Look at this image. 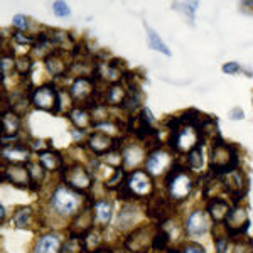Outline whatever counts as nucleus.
Returning <instances> with one entry per match:
<instances>
[{
	"label": "nucleus",
	"mask_w": 253,
	"mask_h": 253,
	"mask_svg": "<svg viewBox=\"0 0 253 253\" xmlns=\"http://www.w3.org/2000/svg\"><path fill=\"white\" fill-rule=\"evenodd\" d=\"M228 238L226 235H214V247H216V253H226L228 250Z\"/></svg>",
	"instance_id": "e433bc0d"
},
{
	"label": "nucleus",
	"mask_w": 253,
	"mask_h": 253,
	"mask_svg": "<svg viewBox=\"0 0 253 253\" xmlns=\"http://www.w3.org/2000/svg\"><path fill=\"white\" fill-rule=\"evenodd\" d=\"M126 177H128V174H126V169L125 167H115V170H113V175L108 179L107 182H105V189L108 191H118L122 186L126 184Z\"/></svg>",
	"instance_id": "bb28decb"
},
{
	"label": "nucleus",
	"mask_w": 253,
	"mask_h": 253,
	"mask_svg": "<svg viewBox=\"0 0 253 253\" xmlns=\"http://www.w3.org/2000/svg\"><path fill=\"white\" fill-rule=\"evenodd\" d=\"M27 169H29L31 174V191H39L42 187V182L46 179L47 170L41 166V162H29L27 164Z\"/></svg>",
	"instance_id": "a878e982"
},
{
	"label": "nucleus",
	"mask_w": 253,
	"mask_h": 253,
	"mask_svg": "<svg viewBox=\"0 0 253 253\" xmlns=\"http://www.w3.org/2000/svg\"><path fill=\"white\" fill-rule=\"evenodd\" d=\"M52 10H54L56 17H61V19L69 17V14H71L68 3H64V2H54V3H52Z\"/></svg>",
	"instance_id": "c9c22d12"
},
{
	"label": "nucleus",
	"mask_w": 253,
	"mask_h": 253,
	"mask_svg": "<svg viewBox=\"0 0 253 253\" xmlns=\"http://www.w3.org/2000/svg\"><path fill=\"white\" fill-rule=\"evenodd\" d=\"M126 98V88L124 84L115 83V84H108L105 89V105H112V107H124V101Z\"/></svg>",
	"instance_id": "5701e85b"
},
{
	"label": "nucleus",
	"mask_w": 253,
	"mask_h": 253,
	"mask_svg": "<svg viewBox=\"0 0 253 253\" xmlns=\"http://www.w3.org/2000/svg\"><path fill=\"white\" fill-rule=\"evenodd\" d=\"M63 247V240L58 233H46L38 240L34 253H59Z\"/></svg>",
	"instance_id": "aec40b11"
},
{
	"label": "nucleus",
	"mask_w": 253,
	"mask_h": 253,
	"mask_svg": "<svg viewBox=\"0 0 253 253\" xmlns=\"http://www.w3.org/2000/svg\"><path fill=\"white\" fill-rule=\"evenodd\" d=\"M68 54H71V52L61 51V49H52L51 52L46 54L44 63H46V68L52 78H63L64 75L71 71L75 59H68Z\"/></svg>",
	"instance_id": "1a4fd4ad"
},
{
	"label": "nucleus",
	"mask_w": 253,
	"mask_h": 253,
	"mask_svg": "<svg viewBox=\"0 0 253 253\" xmlns=\"http://www.w3.org/2000/svg\"><path fill=\"white\" fill-rule=\"evenodd\" d=\"M89 203H93V201H89V198L86 194L78 193V191L71 189V187H68L66 184H59L52 191L49 208H51L52 213L58 214L59 218L69 219V218H75L76 214H80Z\"/></svg>",
	"instance_id": "f257e3e1"
},
{
	"label": "nucleus",
	"mask_w": 253,
	"mask_h": 253,
	"mask_svg": "<svg viewBox=\"0 0 253 253\" xmlns=\"http://www.w3.org/2000/svg\"><path fill=\"white\" fill-rule=\"evenodd\" d=\"M12 26H14V31H20V32H27L31 27L29 19L26 17L24 14H17L12 20Z\"/></svg>",
	"instance_id": "f704fd0d"
},
{
	"label": "nucleus",
	"mask_w": 253,
	"mask_h": 253,
	"mask_svg": "<svg viewBox=\"0 0 253 253\" xmlns=\"http://www.w3.org/2000/svg\"><path fill=\"white\" fill-rule=\"evenodd\" d=\"M184 12L187 15H189V20L191 24H194V12L198 9V2H189V3H184Z\"/></svg>",
	"instance_id": "a19ab883"
},
{
	"label": "nucleus",
	"mask_w": 253,
	"mask_h": 253,
	"mask_svg": "<svg viewBox=\"0 0 253 253\" xmlns=\"http://www.w3.org/2000/svg\"><path fill=\"white\" fill-rule=\"evenodd\" d=\"M230 210H231L230 203L221 198H211L206 206V213L210 214V218L213 223H224V219H226Z\"/></svg>",
	"instance_id": "f3484780"
},
{
	"label": "nucleus",
	"mask_w": 253,
	"mask_h": 253,
	"mask_svg": "<svg viewBox=\"0 0 253 253\" xmlns=\"http://www.w3.org/2000/svg\"><path fill=\"white\" fill-rule=\"evenodd\" d=\"M61 179H63V184L83 194H86L93 187L91 170L86 169L80 162H71V164L64 162L63 169H61Z\"/></svg>",
	"instance_id": "7ed1b4c3"
},
{
	"label": "nucleus",
	"mask_w": 253,
	"mask_h": 253,
	"mask_svg": "<svg viewBox=\"0 0 253 253\" xmlns=\"http://www.w3.org/2000/svg\"><path fill=\"white\" fill-rule=\"evenodd\" d=\"M31 147L27 142H14L2 145V162L3 164H24L31 162Z\"/></svg>",
	"instance_id": "f8f14e48"
},
{
	"label": "nucleus",
	"mask_w": 253,
	"mask_h": 253,
	"mask_svg": "<svg viewBox=\"0 0 253 253\" xmlns=\"http://www.w3.org/2000/svg\"><path fill=\"white\" fill-rule=\"evenodd\" d=\"M68 118L76 126V130H81V132H86L89 126H93L91 113H89V110L83 107H73L68 112Z\"/></svg>",
	"instance_id": "412c9836"
},
{
	"label": "nucleus",
	"mask_w": 253,
	"mask_h": 253,
	"mask_svg": "<svg viewBox=\"0 0 253 253\" xmlns=\"http://www.w3.org/2000/svg\"><path fill=\"white\" fill-rule=\"evenodd\" d=\"M27 144H29L31 150H34V152H38V154L44 152V150H47L49 147H51V145H44V140H41V138H32Z\"/></svg>",
	"instance_id": "58836bf2"
},
{
	"label": "nucleus",
	"mask_w": 253,
	"mask_h": 253,
	"mask_svg": "<svg viewBox=\"0 0 253 253\" xmlns=\"http://www.w3.org/2000/svg\"><path fill=\"white\" fill-rule=\"evenodd\" d=\"M181 250L182 253H206L203 245H199L198 242H187L184 243V247H182Z\"/></svg>",
	"instance_id": "4c0bfd02"
},
{
	"label": "nucleus",
	"mask_w": 253,
	"mask_h": 253,
	"mask_svg": "<svg viewBox=\"0 0 253 253\" xmlns=\"http://www.w3.org/2000/svg\"><path fill=\"white\" fill-rule=\"evenodd\" d=\"M49 39H51V44L54 49H61V51H66V52H71L73 49L76 46V41L73 38L69 32L66 31H61V29H51L49 31Z\"/></svg>",
	"instance_id": "6ab92c4d"
},
{
	"label": "nucleus",
	"mask_w": 253,
	"mask_h": 253,
	"mask_svg": "<svg viewBox=\"0 0 253 253\" xmlns=\"http://www.w3.org/2000/svg\"><path fill=\"white\" fill-rule=\"evenodd\" d=\"M211 224H213V221H211L210 214H208L206 211L196 210L187 216L184 231H186V235H189V236H201L211 230Z\"/></svg>",
	"instance_id": "4468645a"
},
{
	"label": "nucleus",
	"mask_w": 253,
	"mask_h": 253,
	"mask_svg": "<svg viewBox=\"0 0 253 253\" xmlns=\"http://www.w3.org/2000/svg\"><path fill=\"white\" fill-rule=\"evenodd\" d=\"M2 181L9 182L17 189H31V174L24 164H3L2 162Z\"/></svg>",
	"instance_id": "6e6552de"
},
{
	"label": "nucleus",
	"mask_w": 253,
	"mask_h": 253,
	"mask_svg": "<svg viewBox=\"0 0 253 253\" xmlns=\"http://www.w3.org/2000/svg\"><path fill=\"white\" fill-rule=\"evenodd\" d=\"M86 144H88V149L98 157H103V156H107L108 152H112V150L118 149L117 137H112L110 133H105V132H98V130L89 133Z\"/></svg>",
	"instance_id": "ddd939ff"
},
{
	"label": "nucleus",
	"mask_w": 253,
	"mask_h": 253,
	"mask_svg": "<svg viewBox=\"0 0 253 253\" xmlns=\"http://www.w3.org/2000/svg\"><path fill=\"white\" fill-rule=\"evenodd\" d=\"M83 242V248H84V253H91V252H95L98 247H101V231H100V228H93L89 233L84 235V238L81 240Z\"/></svg>",
	"instance_id": "cd10ccee"
},
{
	"label": "nucleus",
	"mask_w": 253,
	"mask_h": 253,
	"mask_svg": "<svg viewBox=\"0 0 253 253\" xmlns=\"http://www.w3.org/2000/svg\"><path fill=\"white\" fill-rule=\"evenodd\" d=\"M112 214H113V205L108 199L95 201V205H93V221H95V228L105 230L108 226L110 219H112Z\"/></svg>",
	"instance_id": "2eb2a0df"
},
{
	"label": "nucleus",
	"mask_w": 253,
	"mask_h": 253,
	"mask_svg": "<svg viewBox=\"0 0 253 253\" xmlns=\"http://www.w3.org/2000/svg\"><path fill=\"white\" fill-rule=\"evenodd\" d=\"M91 253H115V250H113L112 247H108V245H101V247H98L96 250Z\"/></svg>",
	"instance_id": "c03bdc74"
},
{
	"label": "nucleus",
	"mask_w": 253,
	"mask_h": 253,
	"mask_svg": "<svg viewBox=\"0 0 253 253\" xmlns=\"http://www.w3.org/2000/svg\"><path fill=\"white\" fill-rule=\"evenodd\" d=\"M32 107L49 112L52 115H58L63 110V98H61V89L56 88L54 83H44L41 86L34 88L32 91Z\"/></svg>",
	"instance_id": "20e7f679"
},
{
	"label": "nucleus",
	"mask_w": 253,
	"mask_h": 253,
	"mask_svg": "<svg viewBox=\"0 0 253 253\" xmlns=\"http://www.w3.org/2000/svg\"><path fill=\"white\" fill-rule=\"evenodd\" d=\"M186 166L189 167V170H199L203 167V152H201V145L199 144L187 152Z\"/></svg>",
	"instance_id": "c756f323"
},
{
	"label": "nucleus",
	"mask_w": 253,
	"mask_h": 253,
	"mask_svg": "<svg viewBox=\"0 0 253 253\" xmlns=\"http://www.w3.org/2000/svg\"><path fill=\"white\" fill-rule=\"evenodd\" d=\"M174 164L172 154L169 150H166L164 147L159 150H154V152L147 154L145 159V170L149 172L152 177H157V175L166 174L167 170L170 169V166Z\"/></svg>",
	"instance_id": "9b49d317"
},
{
	"label": "nucleus",
	"mask_w": 253,
	"mask_h": 253,
	"mask_svg": "<svg viewBox=\"0 0 253 253\" xmlns=\"http://www.w3.org/2000/svg\"><path fill=\"white\" fill-rule=\"evenodd\" d=\"M0 69H2V83H5L7 76L10 73H15V58H14V52L10 54H2V61H0Z\"/></svg>",
	"instance_id": "2f4dec72"
},
{
	"label": "nucleus",
	"mask_w": 253,
	"mask_h": 253,
	"mask_svg": "<svg viewBox=\"0 0 253 253\" xmlns=\"http://www.w3.org/2000/svg\"><path fill=\"white\" fill-rule=\"evenodd\" d=\"M233 253H253V247H252V243L240 242V243L235 245Z\"/></svg>",
	"instance_id": "ea45409f"
},
{
	"label": "nucleus",
	"mask_w": 253,
	"mask_h": 253,
	"mask_svg": "<svg viewBox=\"0 0 253 253\" xmlns=\"http://www.w3.org/2000/svg\"><path fill=\"white\" fill-rule=\"evenodd\" d=\"M164 186L172 203L186 201V198H189L191 191L194 189V179L189 174V167L179 161H174L170 169L166 172Z\"/></svg>",
	"instance_id": "f03ea898"
},
{
	"label": "nucleus",
	"mask_w": 253,
	"mask_h": 253,
	"mask_svg": "<svg viewBox=\"0 0 253 253\" xmlns=\"http://www.w3.org/2000/svg\"><path fill=\"white\" fill-rule=\"evenodd\" d=\"M240 64L238 63H226L223 64V73H226V75H235V73L240 71Z\"/></svg>",
	"instance_id": "79ce46f5"
},
{
	"label": "nucleus",
	"mask_w": 253,
	"mask_h": 253,
	"mask_svg": "<svg viewBox=\"0 0 253 253\" xmlns=\"http://www.w3.org/2000/svg\"><path fill=\"white\" fill-rule=\"evenodd\" d=\"M147 34H149V46H150V49H154V51H157V52H162L164 56L172 54V52L169 51V47H167V44L162 41V38L157 34L156 31L150 29V27H147Z\"/></svg>",
	"instance_id": "c85d7f7f"
},
{
	"label": "nucleus",
	"mask_w": 253,
	"mask_h": 253,
	"mask_svg": "<svg viewBox=\"0 0 253 253\" xmlns=\"http://www.w3.org/2000/svg\"><path fill=\"white\" fill-rule=\"evenodd\" d=\"M152 236L149 226H135L124 240V248L130 253H147L152 248Z\"/></svg>",
	"instance_id": "0eeeda50"
},
{
	"label": "nucleus",
	"mask_w": 253,
	"mask_h": 253,
	"mask_svg": "<svg viewBox=\"0 0 253 253\" xmlns=\"http://www.w3.org/2000/svg\"><path fill=\"white\" fill-rule=\"evenodd\" d=\"M230 118H231V120H242V118H245L243 110H240L238 107L233 108V110L230 112Z\"/></svg>",
	"instance_id": "37998d69"
},
{
	"label": "nucleus",
	"mask_w": 253,
	"mask_h": 253,
	"mask_svg": "<svg viewBox=\"0 0 253 253\" xmlns=\"http://www.w3.org/2000/svg\"><path fill=\"white\" fill-rule=\"evenodd\" d=\"M12 41H14L15 44H20V46H34L36 38L34 36H27L26 32L14 31L12 32Z\"/></svg>",
	"instance_id": "72a5a7b5"
},
{
	"label": "nucleus",
	"mask_w": 253,
	"mask_h": 253,
	"mask_svg": "<svg viewBox=\"0 0 253 253\" xmlns=\"http://www.w3.org/2000/svg\"><path fill=\"white\" fill-rule=\"evenodd\" d=\"M0 216H2V221H3V219H5V216H7V213H5V206L0 208Z\"/></svg>",
	"instance_id": "a18cd8bd"
},
{
	"label": "nucleus",
	"mask_w": 253,
	"mask_h": 253,
	"mask_svg": "<svg viewBox=\"0 0 253 253\" xmlns=\"http://www.w3.org/2000/svg\"><path fill=\"white\" fill-rule=\"evenodd\" d=\"M218 182L223 186V189L226 191L228 196L233 199L235 205H238L240 201L247 196L248 191V179L242 169H236L233 172L223 175L218 179Z\"/></svg>",
	"instance_id": "39448f33"
},
{
	"label": "nucleus",
	"mask_w": 253,
	"mask_h": 253,
	"mask_svg": "<svg viewBox=\"0 0 253 253\" xmlns=\"http://www.w3.org/2000/svg\"><path fill=\"white\" fill-rule=\"evenodd\" d=\"M145 150L142 147H138L135 144L125 145L122 149V156H124V164L125 167H137L142 161L145 159Z\"/></svg>",
	"instance_id": "b1692460"
},
{
	"label": "nucleus",
	"mask_w": 253,
	"mask_h": 253,
	"mask_svg": "<svg viewBox=\"0 0 253 253\" xmlns=\"http://www.w3.org/2000/svg\"><path fill=\"white\" fill-rule=\"evenodd\" d=\"M223 226H224V231H226L228 238H242L248 231V226H250V219H248L247 210L240 205L231 206Z\"/></svg>",
	"instance_id": "423d86ee"
},
{
	"label": "nucleus",
	"mask_w": 253,
	"mask_h": 253,
	"mask_svg": "<svg viewBox=\"0 0 253 253\" xmlns=\"http://www.w3.org/2000/svg\"><path fill=\"white\" fill-rule=\"evenodd\" d=\"M138 213H140V210L137 208V205L126 203L117 216V230H120V231L132 230L133 224H135L138 219Z\"/></svg>",
	"instance_id": "dca6fc26"
},
{
	"label": "nucleus",
	"mask_w": 253,
	"mask_h": 253,
	"mask_svg": "<svg viewBox=\"0 0 253 253\" xmlns=\"http://www.w3.org/2000/svg\"><path fill=\"white\" fill-rule=\"evenodd\" d=\"M59 253H84L83 242H81L80 238H73V236H69L66 242L63 243Z\"/></svg>",
	"instance_id": "473e14b6"
},
{
	"label": "nucleus",
	"mask_w": 253,
	"mask_h": 253,
	"mask_svg": "<svg viewBox=\"0 0 253 253\" xmlns=\"http://www.w3.org/2000/svg\"><path fill=\"white\" fill-rule=\"evenodd\" d=\"M32 69V59L29 54H22L15 58V73L20 78H29V73Z\"/></svg>",
	"instance_id": "7c9ffc66"
},
{
	"label": "nucleus",
	"mask_w": 253,
	"mask_h": 253,
	"mask_svg": "<svg viewBox=\"0 0 253 253\" xmlns=\"http://www.w3.org/2000/svg\"><path fill=\"white\" fill-rule=\"evenodd\" d=\"M12 221H14L15 228H19V230H29V228H32V224L38 223L34 208H31V206L17 208L14 216H12Z\"/></svg>",
	"instance_id": "4be33fe9"
},
{
	"label": "nucleus",
	"mask_w": 253,
	"mask_h": 253,
	"mask_svg": "<svg viewBox=\"0 0 253 253\" xmlns=\"http://www.w3.org/2000/svg\"><path fill=\"white\" fill-rule=\"evenodd\" d=\"M39 162L47 172H61L64 166V159L61 156V152L54 150L52 147H49L47 150L39 154Z\"/></svg>",
	"instance_id": "a211bd4d"
},
{
	"label": "nucleus",
	"mask_w": 253,
	"mask_h": 253,
	"mask_svg": "<svg viewBox=\"0 0 253 253\" xmlns=\"http://www.w3.org/2000/svg\"><path fill=\"white\" fill-rule=\"evenodd\" d=\"M169 243H170L169 231H167L162 224H159L152 236V250L156 253H164L169 250Z\"/></svg>",
	"instance_id": "393cba45"
},
{
	"label": "nucleus",
	"mask_w": 253,
	"mask_h": 253,
	"mask_svg": "<svg viewBox=\"0 0 253 253\" xmlns=\"http://www.w3.org/2000/svg\"><path fill=\"white\" fill-rule=\"evenodd\" d=\"M126 186H128L130 191L137 196V199L149 198V196L156 191L152 175L142 169H135L133 172L128 174V177H126Z\"/></svg>",
	"instance_id": "9d476101"
}]
</instances>
